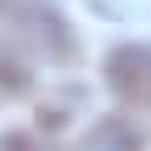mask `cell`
<instances>
[{
    "instance_id": "cell-1",
    "label": "cell",
    "mask_w": 151,
    "mask_h": 151,
    "mask_svg": "<svg viewBox=\"0 0 151 151\" xmlns=\"http://www.w3.org/2000/svg\"><path fill=\"white\" fill-rule=\"evenodd\" d=\"M0 28H6V39H22L28 50H39L50 62H73V34H67L62 11H50L45 0H0Z\"/></svg>"
},
{
    "instance_id": "cell-2",
    "label": "cell",
    "mask_w": 151,
    "mask_h": 151,
    "mask_svg": "<svg viewBox=\"0 0 151 151\" xmlns=\"http://www.w3.org/2000/svg\"><path fill=\"white\" fill-rule=\"evenodd\" d=\"M106 84H112L118 101L151 112V50L146 45H118V50L106 56Z\"/></svg>"
},
{
    "instance_id": "cell-3",
    "label": "cell",
    "mask_w": 151,
    "mask_h": 151,
    "mask_svg": "<svg viewBox=\"0 0 151 151\" xmlns=\"http://www.w3.org/2000/svg\"><path fill=\"white\" fill-rule=\"evenodd\" d=\"M84 151H151V134L134 123V118L112 112V118H101V123L84 134Z\"/></svg>"
},
{
    "instance_id": "cell-4",
    "label": "cell",
    "mask_w": 151,
    "mask_h": 151,
    "mask_svg": "<svg viewBox=\"0 0 151 151\" xmlns=\"http://www.w3.org/2000/svg\"><path fill=\"white\" fill-rule=\"evenodd\" d=\"M22 84H28V73H22V62H17V56H6V50H0V90H6V95H17V90H22Z\"/></svg>"
}]
</instances>
